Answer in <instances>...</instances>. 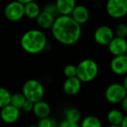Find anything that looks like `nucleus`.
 <instances>
[{
  "instance_id": "28",
  "label": "nucleus",
  "mask_w": 127,
  "mask_h": 127,
  "mask_svg": "<svg viewBox=\"0 0 127 127\" xmlns=\"http://www.w3.org/2000/svg\"><path fill=\"white\" fill-rule=\"evenodd\" d=\"M58 127H80V125L78 123H71L67 120H63L58 125Z\"/></svg>"
},
{
  "instance_id": "18",
  "label": "nucleus",
  "mask_w": 127,
  "mask_h": 127,
  "mask_svg": "<svg viewBox=\"0 0 127 127\" xmlns=\"http://www.w3.org/2000/svg\"><path fill=\"white\" fill-rule=\"evenodd\" d=\"M125 117V116L124 115L123 111L118 109H112L107 113V120L110 123V125H118Z\"/></svg>"
},
{
  "instance_id": "23",
  "label": "nucleus",
  "mask_w": 127,
  "mask_h": 127,
  "mask_svg": "<svg viewBox=\"0 0 127 127\" xmlns=\"http://www.w3.org/2000/svg\"><path fill=\"white\" fill-rule=\"evenodd\" d=\"M37 127H58L56 121L53 118H51L49 117L44 118H39L37 124Z\"/></svg>"
},
{
  "instance_id": "16",
  "label": "nucleus",
  "mask_w": 127,
  "mask_h": 127,
  "mask_svg": "<svg viewBox=\"0 0 127 127\" xmlns=\"http://www.w3.org/2000/svg\"><path fill=\"white\" fill-rule=\"evenodd\" d=\"M54 20H55L54 17H52L51 15L48 14V13L44 12L43 11H41V12L39 13V15L36 18L37 25L41 29H44V30L51 29L53 23H54Z\"/></svg>"
},
{
  "instance_id": "6",
  "label": "nucleus",
  "mask_w": 127,
  "mask_h": 127,
  "mask_svg": "<svg viewBox=\"0 0 127 127\" xmlns=\"http://www.w3.org/2000/svg\"><path fill=\"white\" fill-rule=\"evenodd\" d=\"M106 12L115 19L125 17L127 14V0H107Z\"/></svg>"
},
{
  "instance_id": "19",
  "label": "nucleus",
  "mask_w": 127,
  "mask_h": 127,
  "mask_svg": "<svg viewBox=\"0 0 127 127\" xmlns=\"http://www.w3.org/2000/svg\"><path fill=\"white\" fill-rule=\"evenodd\" d=\"M64 118L65 119L71 123H79V121L81 120V112L77 108H68L64 111Z\"/></svg>"
},
{
  "instance_id": "12",
  "label": "nucleus",
  "mask_w": 127,
  "mask_h": 127,
  "mask_svg": "<svg viewBox=\"0 0 127 127\" xmlns=\"http://www.w3.org/2000/svg\"><path fill=\"white\" fill-rule=\"evenodd\" d=\"M70 16L76 23L82 25L88 22L89 18H90V11L86 6L78 4V5L75 6Z\"/></svg>"
},
{
  "instance_id": "27",
  "label": "nucleus",
  "mask_w": 127,
  "mask_h": 127,
  "mask_svg": "<svg viewBox=\"0 0 127 127\" xmlns=\"http://www.w3.org/2000/svg\"><path fill=\"white\" fill-rule=\"evenodd\" d=\"M33 105H34L33 102L29 101V100H25V102L24 103L21 109L23 110L25 112H30V111H32V110H33Z\"/></svg>"
},
{
  "instance_id": "8",
  "label": "nucleus",
  "mask_w": 127,
  "mask_h": 127,
  "mask_svg": "<svg viewBox=\"0 0 127 127\" xmlns=\"http://www.w3.org/2000/svg\"><path fill=\"white\" fill-rule=\"evenodd\" d=\"M114 37V32L108 25H100L94 32V40L99 45H108Z\"/></svg>"
},
{
  "instance_id": "32",
  "label": "nucleus",
  "mask_w": 127,
  "mask_h": 127,
  "mask_svg": "<svg viewBox=\"0 0 127 127\" xmlns=\"http://www.w3.org/2000/svg\"><path fill=\"white\" fill-rule=\"evenodd\" d=\"M108 127H119V125H110Z\"/></svg>"
},
{
  "instance_id": "11",
  "label": "nucleus",
  "mask_w": 127,
  "mask_h": 127,
  "mask_svg": "<svg viewBox=\"0 0 127 127\" xmlns=\"http://www.w3.org/2000/svg\"><path fill=\"white\" fill-rule=\"evenodd\" d=\"M0 110V118L4 123L14 124L19 118L20 110L11 104H8Z\"/></svg>"
},
{
  "instance_id": "24",
  "label": "nucleus",
  "mask_w": 127,
  "mask_h": 127,
  "mask_svg": "<svg viewBox=\"0 0 127 127\" xmlns=\"http://www.w3.org/2000/svg\"><path fill=\"white\" fill-rule=\"evenodd\" d=\"M42 11H44V12H46V13H48V14L51 15V16L54 17L55 18H56L57 17L59 16L58 8H57L55 3H54V4H53V3H49V4H46L44 6V8H43Z\"/></svg>"
},
{
  "instance_id": "1",
  "label": "nucleus",
  "mask_w": 127,
  "mask_h": 127,
  "mask_svg": "<svg viewBox=\"0 0 127 127\" xmlns=\"http://www.w3.org/2000/svg\"><path fill=\"white\" fill-rule=\"evenodd\" d=\"M51 30L53 37L64 45L77 44L82 36L81 25L76 23L71 16L57 17Z\"/></svg>"
},
{
  "instance_id": "14",
  "label": "nucleus",
  "mask_w": 127,
  "mask_h": 127,
  "mask_svg": "<svg viewBox=\"0 0 127 127\" xmlns=\"http://www.w3.org/2000/svg\"><path fill=\"white\" fill-rule=\"evenodd\" d=\"M59 15L62 16H70L77 5L76 0H56L55 2Z\"/></svg>"
},
{
  "instance_id": "20",
  "label": "nucleus",
  "mask_w": 127,
  "mask_h": 127,
  "mask_svg": "<svg viewBox=\"0 0 127 127\" xmlns=\"http://www.w3.org/2000/svg\"><path fill=\"white\" fill-rule=\"evenodd\" d=\"M80 127H103L102 122L95 116H87L81 121Z\"/></svg>"
},
{
  "instance_id": "22",
  "label": "nucleus",
  "mask_w": 127,
  "mask_h": 127,
  "mask_svg": "<svg viewBox=\"0 0 127 127\" xmlns=\"http://www.w3.org/2000/svg\"><path fill=\"white\" fill-rule=\"evenodd\" d=\"M25 96L21 93H14V94H11V102H10V104L11 105L15 106L16 108L18 109H21L22 106H23L24 103L25 102Z\"/></svg>"
},
{
  "instance_id": "31",
  "label": "nucleus",
  "mask_w": 127,
  "mask_h": 127,
  "mask_svg": "<svg viewBox=\"0 0 127 127\" xmlns=\"http://www.w3.org/2000/svg\"><path fill=\"white\" fill-rule=\"evenodd\" d=\"M15 1H18V2L21 3V4H27V3H29V2H32V1H35V0H15Z\"/></svg>"
},
{
  "instance_id": "7",
  "label": "nucleus",
  "mask_w": 127,
  "mask_h": 127,
  "mask_svg": "<svg viewBox=\"0 0 127 127\" xmlns=\"http://www.w3.org/2000/svg\"><path fill=\"white\" fill-rule=\"evenodd\" d=\"M4 16L9 21L18 22L25 17L24 4L18 1H11L4 8Z\"/></svg>"
},
{
  "instance_id": "33",
  "label": "nucleus",
  "mask_w": 127,
  "mask_h": 127,
  "mask_svg": "<svg viewBox=\"0 0 127 127\" xmlns=\"http://www.w3.org/2000/svg\"><path fill=\"white\" fill-rule=\"evenodd\" d=\"M28 127H37V125H29Z\"/></svg>"
},
{
  "instance_id": "15",
  "label": "nucleus",
  "mask_w": 127,
  "mask_h": 127,
  "mask_svg": "<svg viewBox=\"0 0 127 127\" xmlns=\"http://www.w3.org/2000/svg\"><path fill=\"white\" fill-rule=\"evenodd\" d=\"M32 112L38 118H47L51 114V106L47 102L42 99V100L34 103Z\"/></svg>"
},
{
  "instance_id": "13",
  "label": "nucleus",
  "mask_w": 127,
  "mask_h": 127,
  "mask_svg": "<svg viewBox=\"0 0 127 127\" xmlns=\"http://www.w3.org/2000/svg\"><path fill=\"white\" fill-rule=\"evenodd\" d=\"M82 87V82L77 77L67 78L63 84V90L64 93L69 96L77 95L80 92Z\"/></svg>"
},
{
  "instance_id": "25",
  "label": "nucleus",
  "mask_w": 127,
  "mask_h": 127,
  "mask_svg": "<svg viewBox=\"0 0 127 127\" xmlns=\"http://www.w3.org/2000/svg\"><path fill=\"white\" fill-rule=\"evenodd\" d=\"M115 37H122V38H126L127 37V25L124 23L118 24L117 25L114 32Z\"/></svg>"
},
{
  "instance_id": "10",
  "label": "nucleus",
  "mask_w": 127,
  "mask_h": 127,
  "mask_svg": "<svg viewBox=\"0 0 127 127\" xmlns=\"http://www.w3.org/2000/svg\"><path fill=\"white\" fill-rule=\"evenodd\" d=\"M108 49L113 57L126 55L127 52V42L125 38L114 37L108 44Z\"/></svg>"
},
{
  "instance_id": "17",
  "label": "nucleus",
  "mask_w": 127,
  "mask_h": 127,
  "mask_svg": "<svg viewBox=\"0 0 127 127\" xmlns=\"http://www.w3.org/2000/svg\"><path fill=\"white\" fill-rule=\"evenodd\" d=\"M24 12H25V17L30 19H36L41 12V8L38 4H37V2L32 1L24 4Z\"/></svg>"
},
{
  "instance_id": "29",
  "label": "nucleus",
  "mask_w": 127,
  "mask_h": 127,
  "mask_svg": "<svg viewBox=\"0 0 127 127\" xmlns=\"http://www.w3.org/2000/svg\"><path fill=\"white\" fill-rule=\"evenodd\" d=\"M119 104H121L122 111H123V112H126L127 111V97H125V98H124Z\"/></svg>"
},
{
  "instance_id": "26",
  "label": "nucleus",
  "mask_w": 127,
  "mask_h": 127,
  "mask_svg": "<svg viewBox=\"0 0 127 127\" xmlns=\"http://www.w3.org/2000/svg\"><path fill=\"white\" fill-rule=\"evenodd\" d=\"M64 75L67 78H73L76 77L77 74V67L74 64H67L66 66H64Z\"/></svg>"
},
{
  "instance_id": "4",
  "label": "nucleus",
  "mask_w": 127,
  "mask_h": 127,
  "mask_svg": "<svg viewBox=\"0 0 127 127\" xmlns=\"http://www.w3.org/2000/svg\"><path fill=\"white\" fill-rule=\"evenodd\" d=\"M22 94L25 99L36 103L44 98V85L36 79H29L24 84L22 88Z\"/></svg>"
},
{
  "instance_id": "30",
  "label": "nucleus",
  "mask_w": 127,
  "mask_h": 127,
  "mask_svg": "<svg viewBox=\"0 0 127 127\" xmlns=\"http://www.w3.org/2000/svg\"><path fill=\"white\" fill-rule=\"evenodd\" d=\"M119 127H127V117L125 116L124 118V119L121 121V123L119 124Z\"/></svg>"
},
{
  "instance_id": "2",
  "label": "nucleus",
  "mask_w": 127,
  "mask_h": 127,
  "mask_svg": "<svg viewBox=\"0 0 127 127\" xmlns=\"http://www.w3.org/2000/svg\"><path fill=\"white\" fill-rule=\"evenodd\" d=\"M20 44L25 52L36 55L46 50L48 44L47 37L43 31L32 29L22 35Z\"/></svg>"
},
{
  "instance_id": "5",
  "label": "nucleus",
  "mask_w": 127,
  "mask_h": 127,
  "mask_svg": "<svg viewBox=\"0 0 127 127\" xmlns=\"http://www.w3.org/2000/svg\"><path fill=\"white\" fill-rule=\"evenodd\" d=\"M106 100L111 104H119L127 97V89L120 83L111 84L104 92Z\"/></svg>"
},
{
  "instance_id": "3",
  "label": "nucleus",
  "mask_w": 127,
  "mask_h": 127,
  "mask_svg": "<svg viewBox=\"0 0 127 127\" xmlns=\"http://www.w3.org/2000/svg\"><path fill=\"white\" fill-rule=\"evenodd\" d=\"M76 67V77L82 83H89L93 81L98 75L99 68L97 62L91 58H85L82 60Z\"/></svg>"
},
{
  "instance_id": "21",
  "label": "nucleus",
  "mask_w": 127,
  "mask_h": 127,
  "mask_svg": "<svg viewBox=\"0 0 127 127\" xmlns=\"http://www.w3.org/2000/svg\"><path fill=\"white\" fill-rule=\"evenodd\" d=\"M11 93L4 87H0V109L10 104Z\"/></svg>"
},
{
  "instance_id": "9",
  "label": "nucleus",
  "mask_w": 127,
  "mask_h": 127,
  "mask_svg": "<svg viewBox=\"0 0 127 127\" xmlns=\"http://www.w3.org/2000/svg\"><path fill=\"white\" fill-rule=\"evenodd\" d=\"M110 67L113 73L118 76H124L127 73V56L120 55L112 58L110 63Z\"/></svg>"
}]
</instances>
